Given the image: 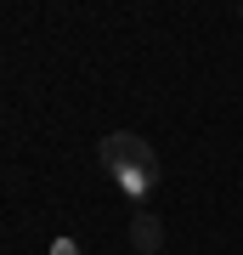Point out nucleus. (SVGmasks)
Segmentation results:
<instances>
[{"mask_svg": "<svg viewBox=\"0 0 243 255\" xmlns=\"http://www.w3.org/2000/svg\"><path fill=\"white\" fill-rule=\"evenodd\" d=\"M96 159L108 164V176H125V170H159L153 147H147L142 136H136V130H113V136H102Z\"/></svg>", "mask_w": 243, "mask_h": 255, "instance_id": "obj_1", "label": "nucleus"}, {"mask_svg": "<svg viewBox=\"0 0 243 255\" xmlns=\"http://www.w3.org/2000/svg\"><path fill=\"white\" fill-rule=\"evenodd\" d=\"M51 255H85V250H80V238H57V244H51Z\"/></svg>", "mask_w": 243, "mask_h": 255, "instance_id": "obj_3", "label": "nucleus"}, {"mask_svg": "<svg viewBox=\"0 0 243 255\" xmlns=\"http://www.w3.org/2000/svg\"><path fill=\"white\" fill-rule=\"evenodd\" d=\"M159 244H164V227H159V216H147V210H142V216L130 221V250H136V255H153Z\"/></svg>", "mask_w": 243, "mask_h": 255, "instance_id": "obj_2", "label": "nucleus"}]
</instances>
